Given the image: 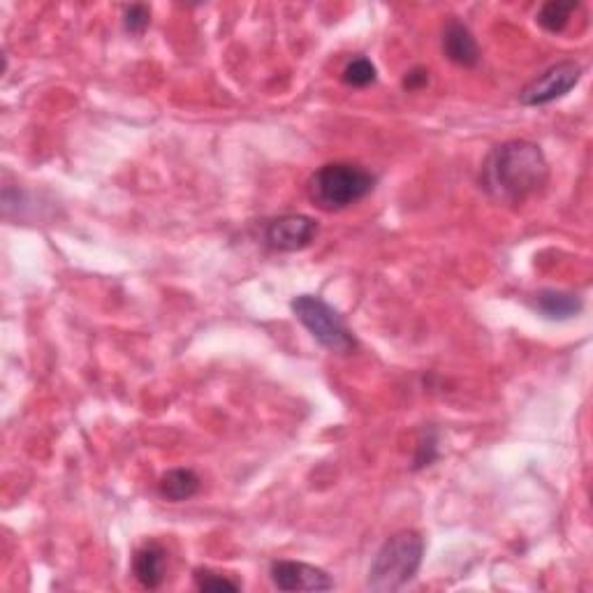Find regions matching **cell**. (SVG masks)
I'll use <instances>...</instances> for the list:
<instances>
[{
	"label": "cell",
	"mask_w": 593,
	"mask_h": 593,
	"mask_svg": "<svg viewBox=\"0 0 593 593\" xmlns=\"http://www.w3.org/2000/svg\"><path fill=\"white\" fill-rule=\"evenodd\" d=\"M549 165L543 149L526 139H510L496 146L482 165L480 186L494 200L519 204L547 183Z\"/></svg>",
	"instance_id": "1"
},
{
	"label": "cell",
	"mask_w": 593,
	"mask_h": 593,
	"mask_svg": "<svg viewBox=\"0 0 593 593\" xmlns=\"http://www.w3.org/2000/svg\"><path fill=\"white\" fill-rule=\"evenodd\" d=\"M424 538L417 531H401L373 556L366 587L376 593H394L408 587L422 566Z\"/></svg>",
	"instance_id": "2"
},
{
	"label": "cell",
	"mask_w": 593,
	"mask_h": 593,
	"mask_svg": "<svg viewBox=\"0 0 593 593\" xmlns=\"http://www.w3.org/2000/svg\"><path fill=\"white\" fill-rule=\"evenodd\" d=\"M309 197L322 211H341L364 200L376 188V177L355 163H327L309 179Z\"/></svg>",
	"instance_id": "3"
},
{
	"label": "cell",
	"mask_w": 593,
	"mask_h": 593,
	"mask_svg": "<svg viewBox=\"0 0 593 593\" xmlns=\"http://www.w3.org/2000/svg\"><path fill=\"white\" fill-rule=\"evenodd\" d=\"M295 318L309 329V334L316 339L322 348L332 353L346 355L355 350V336L346 327V322L339 316L334 306H329L325 299L316 295H299L290 304Z\"/></svg>",
	"instance_id": "4"
},
{
	"label": "cell",
	"mask_w": 593,
	"mask_h": 593,
	"mask_svg": "<svg viewBox=\"0 0 593 593\" xmlns=\"http://www.w3.org/2000/svg\"><path fill=\"white\" fill-rule=\"evenodd\" d=\"M582 79V65L575 61H559L540 72L536 79L519 91V102L526 107H543L563 98Z\"/></svg>",
	"instance_id": "5"
},
{
	"label": "cell",
	"mask_w": 593,
	"mask_h": 593,
	"mask_svg": "<svg viewBox=\"0 0 593 593\" xmlns=\"http://www.w3.org/2000/svg\"><path fill=\"white\" fill-rule=\"evenodd\" d=\"M318 237V223L304 214L272 218L265 225V244L274 251L295 253L309 248Z\"/></svg>",
	"instance_id": "6"
},
{
	"label": "cell",
	"mask_w": 593,
	"mask_h": 593,
	"mask_svg": "<svg viewBox=\"0 0 593 593\" xmlns=\"http://www.w3.org/2000/svg\"><path fill=\"white\" fill-rule=\"evenodd\" d=\"M272 582L278 591H329L334 580L325 570L309 566L302 561H276L272 563Z\"/></svg>",
	"instance_id": "7"
},
{
	"label": "cell",
	"mask_w": 593,
	"mask_h": 593,
	"mask_svg": "<svg viewBox=\"0 0 593 593\" xmlns=\"http://www.w3.org/2000/svg\"><path fill=\"white\" fill-rule=\"evenodd\" d=\"M443 54L450 58L452 63L461 65V68H475L480 63V47L475 42L471 28L457 17L448 19V24L443 28Z\"/></svg>",
	"instance_id": "8"
},
{
	"label": "cell",
	"mask_w": 593,
	"mask_h": 593,
	"mask_svg": "<svg viewBox=\"0 0 593 593\" xmlns=\"http://www.w3.org/2000/svg\"><path fill=\"white\" fill-rule=\"evenodd\" d=\"M582 297L563 290H540L533 295V309L547 320H570L582 311Z\"/></svg>",
	"instance_id": "9"
},
{
	"label": "cell",
	"mask_w": 593,
	"mask_h": 593,
	"mask_svg": "<svg viewBox=\"0 0 593 593\" xmlns=\"http://www.w3.org/2000/svg\"><path fill=\"white\" fill-rule=\"evenodd\" d=\"M165 549L158 543H146L133 556V573L146 589H158L165 580Z\"/></svg>",
	"instance_id": "10"
},
{
	"label": "cell",
	"mask_w": 593,
	"mask_h": 593,
	"mask_svg": "<svg viewBox=\"0 0 593 593\" xmlns=\"http://www.w3.org/2000/svg\"><path fill=\"white\" fill-rule=\"evenodd\" d=\"M158 492L163 499L172 503H181L193 499L200 492V478L190 468H172L158 482Z\"/></svg>",
	"instance_id": "11"
},
{
	"label": "cell",
	"mask_w": 593,
	"mask_h": 593,
	"mask_svg": "<svg viewBox=\"0 0 593 593\" xmlns=\"http://www.w3.org/2000/svg\"><path fill=\"white\" fill-rule=\"evenodd\" d=\"M577 7H580L577 3H545L536 17L538 26H543L547 33H561Z\"/></svg>",
	"instance_id": "12"
},
{
	"label": "cell",
	"mask_w": 593,
	"mask_h": 593,
	"mask_svg": "<svg viewBox=\"0 0 593 593\" xmlns=\"http://www.w3.org/2000/svg\"><path fill=\"white\" fill-rule=\"evenodd\" d=\"M343 82L348 86H355V89H364V86H371L376 82V65H373L369 58L357 56L350 61L346 68H343Z\"/></svg>",
	"instance_id": "13"
},
{
	"label": "cell",
	"mask_w": 593,
	"mask_h": 593,
	"mask_svg": "<svg viewBox=\"0 0 593 593\" xmlns=\"http://www.w3.org/2000/svg\"><path fill=\"white\" fill-rule=\"evenodd\" d=\"M193 580H195V587L200 591H239L241 589L239 582H234L230 577L214 573V570H207V568H197L193 573Z\"/></svg>",
	"instance_id": "14"
},
{
	"label": "cell",
	"mask_w": 593,
	"mask_h": 593,
	"mask_svg": "<svg viewBox=\"0 0 593 593\" xmlns=\"http://www.w3.org/2000/svg\"><path fill=\"white\" fill-rule=\"evenodd\" d=\"M151 24V10L146 5H130L123 10V26L128 33L139 35Z\"/></svg>",
	"instance_id": "15"
},
{
	"label": "cell",
	"mask_w": 593,
	"mask_h": 593,
	"mask_svg": "<svg viewBox=\"0 0 593 593\" xmlns=\"http://www.w3.org/2000/svg\"><path fill=\"white\" fill-rule=\"evenodd\" d=\"M429 84V70L427 68H413L411 72H406L404 77V89L408 91H417L422 86Z\"/></svg>",
	"instance_id": "16"
},
{
	"label": "cell",
	"mask_w": 593,
	"mask_h": 593,
	"mask_svg": "<svg viewBox=\"0 0 593 593\" xmlns=\"http://www.w3.org/2000/svg\"><path fill=\"white\" fill-rule=\"evenodd\" d=\"M438 457V450H436V438L431 436L429 441H422L420 443V455L415 457V468H422V466H429L431 461Z\"/></svg>",
	"instance_id": "17"
}]
</instances>
